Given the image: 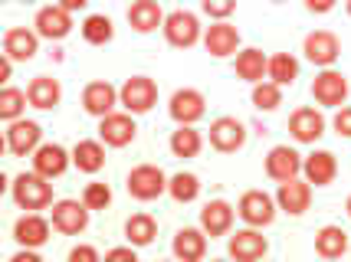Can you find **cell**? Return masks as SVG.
Wrapping results in <instances>:
<instances>
[{
    "label": "cell",
    "instance_id": "cell-26",
    "mask_svg": "<svg viewBox=\"0 0 351 262\" xmlns=\"http://www.w3.org/2000/svg\"><path fill=\"white\" fill-rule=\"evenodd\" d=\"M315 252L322 259H341L348 252V233L341 226H322L315 233Z\"/></svg>",
    "mask_w": 351,
    "mask_h": 262
},
{
    "label": "cell",
    "instance_id": "cell-9",
    "mask_svg": "<svg viewBox=\"0 0 351 262\" xmlns=\"http://www.w3.org/2000/svg\"><path fill=\"white\" fill-rule=\"evenodd\" d=\"M69 30H73V10H66L60 3L43 7L36 14V33L43 40H62V36H69Z\"/></svg>",
    "mask_w": 351,
    "mask_h": 262
},
{
    "label": "cell",
    "instance_id": "cell-6",
    "mask_svg": "<svg viewBox=\"0 0 351 262\" xmlns=\"http://www.w3.org/2000/svg\"><path fill=\"white\" fill-rule=\"evenodd\" d=\"M89 226V207L86 200H60L53 203V230L66 233V236H76Z\"/></svg>",
    "mask_w": 351,
    "mask_h": 262
},
{
    "label": "cell",
    "instance_id": "cell-37",
    "mask_svg": "<svg viewBox=\"0 0 351 262\" xmlns=\"http://www.w3.org/2000/svg\"><path fill=\"white\" fill-rule=\"evenodd\" d=\"M253 105L260 112H273V108L282 105V86H276L273 79L269 82H256L253 86Z\"/></svg>",
    "mask_w": 351,
    "mask_h": 262
},
{
    "label": "cell",
    "instance_id": "cell-50",
    "mask_svg": "<svg viewBox=\"0 0 351 262\" xmlns=\"http://www.w3.org/2000/svg\"><path fill=\"white\" fill-rule=\"evenodd\" d=\"M273 3H282V0H273Z\"/></svg>",
    "mask_w": 351,
    "mask_h": 262
},
{
    "label": "cell",
    "instance_id": "cell-4",
    "mask_svg": "<svg viewBox=\"0 0 351 262\" xmlns=\"http://www.w3.org/2000/svg\"><path fill=\"white\" fill-rule=\"evenodd\" d=\"M165 36H168L171 47L191 49L200 40L197 16L187 14V10H174V14H168V16H165Z\"/></svg>",
    "mask_w": 351,
    "mask_h": 262
},
{
    "label": "cell",
    "instance_id": "cell-17",
    "mask_svg": "<svg viewBox=\"0 0 351 262\" xmlns=\"http://www.w3.org/2000/svg\"><path fill=\"white\" fill-rule=\"evenodd\" d=\"M227 252L237 262H253V259H263V256L269 252V243H266V236H260L256 230H240L237 236H230Z\"/></svg>",
    "mask_w": 351,
    "mask_h": 262
},
{
    "label": "cell",
    "instance_id": "cell-19",
    "mask_svg": "<svg viewBox=\"0 0 351 262\" xmlns=\"http://www.w3.org/2000/svg\"><path fill=\"white\" fill-rule=\"evenodd\" d=\"M119 102H122V99L115 92V86H108V82H89L86 92H82V108H86L89 115H95V118H106Z\"/></svg>",
    "mask_w": 351,
    "mask_h": 262
},
{
    "label": "cell",
    "instance_id": "cell-12",
    "mask_svg": "<svg viewBox=\"0 0 351 262\" xmlns=\"http://www.w3.org/2000/svg\"><path fill=\"white\" fill-rule=\"evenodd\" d=\"M210 144H214L217 151H223V155L240 151L246 144L243 122H240V118H217V122L210 125Z\"/></svg>",
    "mask_w": 351,
    "mask_h": 262
},
{
    "label": "cell",
    "instance_id": "cell-39",
    "mask_svg": "<svg viewBox=\"0 0 351 262\" xmlns=\"http://www.w3.org/2000/svg\"><path fill=\"white\" fill-rule=\"evenodd\" d=\"M204 14L214 16V20H227L233 10H237V0H200Z\"/></svg>",
    "mask_w": 351,
    "mask_h": 262
},
{
    "label": "cell",
    "instance_id": "cell-10",
    "mask_svg": "<svg viewBox=\"0 0 351 262\" xmlns=\"http://www.w3.org/2000/svg\"><path fill=\"white\" fill-rule=\"evenodd\" d=\"M289 131L299 144H315L325 135V118L315 108H295L289 118Z\"/></svg>",
    "mask_w": 351,
    "mask_h": 262
},
{
    "label": "cell",
    "instance_id": "cell-27",
    "mask_svg": "<svg viewBox=\"0 0 351 262\" xmlns=\"http://www.w3.org/2000/svg\"><path fill=\"white\" fill-rule=\"evenodd\" d=\"M204 252H207V233L184 226V230L174 236V256H178V259L197 262V259H204Z\"/></svg>",
    "mask_w": 351,
    "mask_h": 262
},
{
    "label": "cell",
    "instance_id": "cell-22",
    "mask_svg": "<svg viewBox=\"0 0 351 262\" xmlns=\"http://www.w3.org/2000/svg\"><path fill=\"white\" fill-rule=\"evenodd\" d=\"M14 239L20 246H30V249H40L49 239V223H46L40 213H27L16 220L14 226Z\"/></svg>",
    "mask_w": 351,
    "mask_h": 262
},
{
    "label": "cell",
    "instance_id": "cell-28",
    "mask_svg": "<svg viewBox=\"0 0 351 262\" xmlns=\"http://www.w3.org/2000/svg\"><path fill=\"white\" fill-rule=\"evenodd\" d=\"M27 99H30V105L33 108H56L60 105V99H62V89H60V82L56 79H49V76H36L30 82V89H27Z\"/></svg>",
    "mask_w": 351,
    "mask_h": 262
},
{
    "label": "cell",
    "instance_id": "cell-30",
    "mask_svg": "<svg viewBox=\"0 0 351 262\" xmlns=\"http://www.w3.org/2000/svg\"><path fill=\"white\" fill-rule=\"evenodd\" d=\"M269 69V60L263 56V49H243L237 56V76L246 79V82H263V73Z\"/></svg>",
    "mask_w": 351,
    "mask_h": 262
},
{
    "label": "cell",
    "instance_id": "cell-34",
    "mask_svg": "<svg viewBox=\"0 0 351 262\" xmlns=\"http://www.w3.org/2000/svg\"><path fill=\"white\" fill-rule=\"evenodd\" d=\"M269 79H273L276 86H292L295 76H299V62L292 60L289 53H276L273 60H269Z\"/></svg>",
    "mask_w": 351,
    "mask_h": 262
},
{
    "label": "cell",
    "instance_id": "cell-25",
    "mask_svg": "<svg viewBox=\"0 0 351 262\" xmlns=\"http://www.w3.org/2000/svg\"><path fill=\"white\" fill-rule=\"evenodd\" d=\"M128 23H132V30H138V33H152V30H158V27H165V14H161L158 0H135V3L128 7Z\"/></svg>",
    "mask_w": 351,
    "mask_h": 262
},
{
    "label": "cell",
    "instance_id": "cell-21",
    "mask_svg": "<svg viewBox=\"0 0 351 262\" xmlns=\"http://www.w3.org/2000/svg\"><path fill=\"white\" fill-rule=\"evenodd\" d=\"M66 168H69V155H66V148H60V144H40L33 151V170L49 177V181L66 174Z\"/></svg>",
    "mask_w": 351,
    "mask_h": 262
},
{
    "label": "cell",
    "instance_id": "cell-38",
    "mask_svg": "<svg viewBox=\"0 0 351 262\" xmlns=\"http://www.w3.org/2000/svg\"><path fill=\"white\" fill-rule=\"evenodd\" d=\"M82 200H86L89 210H106L108 203H112V190H108V184L92 181V184H86V190H82Z\"/></svg>",
    "mask_w": 351,
    "mask_h": 262
},
{
    "label": "cell",
    "instance_id": "cell-20",
    "mask_svg": "<svg viewBox=\"0 0 351 262\" xmlns=\"http://www.w3.org/2000/svg\"><path fill=\"white\" fill-rule=\"evenodd\" d=\"M36 47H40V33H30V30H23V27H14V30L3 33V56H10L14 62L33 60Z\"/></svg>",
    "mask_w": 351,
    "mask_h": 262
},
{
    "label": "cell",
    "instance_id": "cell-11",
    "mask_svg": "<svg viewBox=\"0 0 351 262\" xmlns=\"http://www.w3.org/2000/svg\"><path fill=\"white\" fill-rule=\"evenodd\" d=\"M276 203H279V210H286V213H292V216L306 213L308 203H312V184H308V181H299V177L282 181V184H279V194H276Z\"/></svg>",
    "mask_w": 351,
    "mask_h": 262
},
{
    "label": "cell",
    "instance_id": "cell-40",
    "mask_svg": "<svg viewBox=\"0 0 351 262\" xmlns=\"http://www.w3.org/2000/svg\"><path fill=\"white\" fill-rule=\"evenodd\" d=\"M335 131L341 138H351V108H341L335 115Z\"/></svg>",
    "mask_w": 351,
    "mask_h": 262
},
{
    "label": "cell",
    "instance_id": "cell-13",
    "mask_svg": "<svg viewBox=\"0 0 351 262\" xmlns=\"http://www.w3.org/2000/svg\"><path fill=\"white\" fill-rule=\"evenodd\" d=\"M302 164H306V161L295 155L289 144H279V148H273V151H269V157H266V174H269L273 181H279V184H282V181L299 177V174H302Z\"/></svg>",
    "mask_w": 351,
    "mask_h": 262
},
{
    "label": "cell",
    "instance_id": "cell-2",
    "mask_svg": "<svg viewBox=\"0 0 351 262\" xmlns=\"http://www.w3.org/2000/svg\"><path fill=\"white\" fill-rule=\"evenodd\" d=\"M165 190H168V177H165V170L154 168V164H141V168H135L128 174V194L135 200H154Z\"/></svg>",
    "mask_w": 351,
    "mask_h": 262
},
{
    "label": "cell",
    "instance_id": "cell-48",
    "mask_svg": "<svg viewBox=\"0 0 351 262\" xmlns=\"http://www.w3.org/2000/svg\"><path fill=\"white\" fill-rule=\"evenodd\" d=\"M348 16H351V0H348Z\"/></svg>",
    "mask_w": 351,
    "mask_h": 262
},
{
    "label": "cell",
    "instance_id": "cell-32",
    "mask_svg": "<svg viewBox=\"0 0 351 262\" xmlns=\"http://www.w3.org/2000/svg\"><path fill=\"white\" fill-rule=\"evenodd\" d=\"M200 144H204V138H200V131L194 125H181V128L171 135V151H174V157H197Z\"/></svg>",
    "mask_w": 351,
    "mask_h": 262
},
{
    "label": "cell",
    "instance_id": "cell-23",
    "mask_svg": "<svg viewBox=\"0 0 351 262\" xmlns=\"http://www.w3.org/2000/svg\"><path fill=\"white\" fill-rule=\"evenodd\" d=\"M302 174H306L308 184L328 187L332 181H335V174H338L335 155H332V151H315V155H308L306 164H302Z\"/></svg>",
    "mask_w": 351,
    "mask_h": 262
},
{
    "label": "cell",
    "instance_id": "cell-43",
    "mask_svg": "<svg viewBox=\"0 0 351 262\" xmlns=\"http://www.w3.org/2000/svg\"><path fill=\"white\" fill-rule=\"evenodd\" d=\"M106 259H132L135 262V246H119V249H108Z\"/></svg>",
    "mask_w": 351,
    "mask_h": 262
},
{
    "label": "cell",
    "instance_id": "cell-46",
    "mask_svg": "<svg viewBox=\"0 0 351 262\" xmlns=\"http://www.w3.org/2000/svg\"><path fill=\"white\" fill-rule=\"evenodd\" d=\"M60 7H66V10H82V7H89V0H60Z\"/></svg>",
    "mask_w": 351,
    "mask_h": 262
},
{
    "label": "cell",
    "instance_id": "cell-42",
    "mask_svg": "<svg viewBox=\"0 0 351 262\" xmlns=\"http://www.w3.org/2000/svg\"><path fill=\"white\" fill-rule=\"evenodd\" d=\"M335 3L338 0H306V10L308 14H328Z\"/></svg>",
    "mask_w": 351,
    "mask_h": 262
},
{
    "label": "cell",
    "instance_id": "cell-8",
    "mask_svg": "<svg viewBox=\"0 0 351 262\" xmlns=\"http://www.w3.org/2000/svg\"><path fill=\"white\" fill-rule=\"evenodd\" d=\"M171 118L178 125H194L204 118V112H207V102H204V95L197 89H178V92L171 95Z\"/></svg>",
    "mask_w": 351,
    "mask_h": 262
},
{
    "label": "cell",
    "instance_id": "cell-16",
    "mask_svg": "<svg viewBox=\"0 0 351 262\" xmlns=\"http://www.w3.org/2000/svg\"><path fill=\"white\" fill-rule=\"evenodd\" d=\"M135 122H132V115H119V112H108L102 125H99V138L112 144V148H125V144H132L135 141Z\"/></svg>",
    "mask_w": 351,
    "mask_h": 262
},
{
    "label": "cell",
    "instance_id": "cell-15",
    "mask_svg": "<svg viewBox=\"0 0 351 262\" xmlns=\"http://www.w3.org/2000/svg\"><path fill=\"white\" fill-rule=\"evenodd\" d=\"M204 47H207L210 56L227 60L230 53H237V47H240V30L230 27L227 20H220V23H214V27H207V33H204Z\"/></svg>",
    "mask_w": 351,
    "mask_h": 262
},
{
    "label": "cell",
    "instance_id": "cell-44",
    "mask_svg": "<svg viewBox=\"0 0 351 262\" xmlns=\"http://www.w3.org/2000/svg\"><path fill=\"white\" fill-rule=\"evenodd\" d=\"M10 73H14V60H10V56H3V60H0V79H3V82H10Z\"/></svg>",
    "mask_w": 351,
    "mask_h": 262
},
{
    "label": "cell",
    "instance_id": "cell-36",
    "mask_svg": "<svg viewBox=\"0 0 351 262\" xmlns=\"http://www.w3.org/2000/svg\"><path fill=\"white\" fill-rule=\"evenodd\" d=\"M27 92H20L14 86H7L3 92H0V118L3 122H16L20 115H23V108H27Z\"/></svg>",
    "mask_w": 351,
    "mask_h": 262
},
{
    "label": "cell",
    "instance_id": "cell-45",
    "mask_svg": "<svg viewBox=\"0 0 351 262\" xmlns=\"http://www.w3.org/2000/svg\"><path fill=\"white\" fill-rule=\"evenodd\" d=\"M10 262H40V256H36V252H33V249L27 246V249H23V252H16V256H14V259H10Z\"/></svg>",
    "mask_w": 351,
    "mask_h": 262
},
{
    "label": "cell",
    "instance_id": "cell-49",
    "mask_svg": "<svg viewBox=\"0 0 351 262\" xmlns=\"http://www.w3.org/2000/svg\"><path fill=\"white\" fill-rule=\"evenodd\" d=\"M23 3H36V0H23Z\"/></svg>",
    "mask_w": 351,
    "mask_h": 262
},
{
    "label": "cell",
    "instance_id": "cell-41",
    "mask_svg": "<svg viewBox=\"0 0 351 262\" xmlns=\"http://www.w3.org/2000/svg\"><path fill=\"white\" fill-rule=\"evenodd\" d=\"M95 259H99V252L92 246H76L69 252V262H95Z\"/></svg>",
    "mask_w": 351,
    "mask_h": 262
},
{
    "label": "cell",
    "instance_id": "cell-35",
    "mask_svg": "<svg viewBox=\"0 0 351 262\" xmlns=\"http://www.w3.org/2000/svg\"><path fill=\"white\" fill-rule=\"evenodd\" d=\"M168 194L174 197L178 203H191V200H197V194H200V181L194 177V174H174L168 181Z\"/></svg>",
    "mask_w": 351,
    "mask_h": 262
},
{
    "label": "cell",
    "instance_id": "cell-18",
    "mask_svg": "<svg viewBox=\"0 0 351 262\" xmlns=\"http://www.w3.org/2000/svg\"><path fill=\"white\" fill-rule=\"evenodd\" d=\"M338 53H341V47H338V36L328 30H315L306 36V60L315 62V66H332V62L338 60Z\"/></svg>",
    "mask_w": 351,
    "mask_h": 262
},
{
    "label": "cell",
    "instance_id": "cell-1",
    "mask_svg": "<svg viewBox=\"0 0 351 262\" xmlns=\"http://www.w3.org/2000/svg\"><path fill=\"white\" fill-rule=\"evenodd\" d=\"M49 177L43 174H20L14 181V200L16 207H23V210H46L49 203H53V187L46 184Z\"/></svg>",
    "mask_w": 351,
    "mask_h": 262
},
{
    "label": "cell",
    "instance_id": "cell-14",
    "mask_svg": "<svg viewBox=\"0 0 351 262\" xmlns=\"http://www.w3.org/2000/svg\"><path fill=\"white\" fill-rule=\"evenodd\" d=\"M40 138H43V128L40 125L16 118V122H10V131H7V148H10V155L27 157L40 148Z\"/></svg>",
    "mask_w": 351,
    "mask_h": 262
},
{
    "label": "cell",
    "instance_id": "cell-7",
    "mask_svg": "<svg viewBox=\"0 0 351 262\" xmlns=\"http://www.w3.org/2000/svg\"><path fill=\"white\" fill-rule=\"evenodd\" d=\"M312 95H315L319 105L338 108L348 99V79L341 76V73H335V69H325V73H319L315 82H312Z\"/></svg>",
    "mask_w": 351,
    "mask_h": 262
},
{
    "label": "cell",
    "instance_id": "cell-5",
    "mask_svg": "<svg viewBox=\"0 0 351 262\" xmlns=\"http://www.w3.org/2000/svg\"><path fill=\"white\" fill-rule=\"evenodd\" d=\"M237 213L243 216V223H250V226H269L276 220V200L263 190H246L240 197Z\"/></svg>",
    "mask_w": 351,
    "mask_h": 262
},
{
    "label": "cell",
    "instance_id": "cell-31",
    "mask_svg": "<svg viewBox=\"0 0 351 262\" xmlns=\"http://www.w3.org/2000/svg\"><path fill=\"white\" fill-rule=\"evenodd\" d=\"M125 236H128L132 246H152L154 236H158V223L148 213H135L125 223Z\"/></svg>",
    "mask_w": 351,
    "mask_h": 262
},
{
    "label": "cell",
    "instance_id": "cell-3",
    "mask_svg": "<svg viewBox=\"0 0 351 262\" xmlns=\"http://www.w3.org/2000/svg\"><path fill=\"white\" fill-rule=\"evenodd\" d=\"M122 105L132 112V115H145V112H152L154 102H158V86H154L148 76H132L128 82L122 86Z\"/></svg>",
    "mask_w": 351,
    "mask_h": 262
},
{
    "label": "cell",
    "instance_id": "cell-33",
    "mask_svg": "<svg viewBox=\"0 0 351 262\" xmlns=\"http://www.w3.org/2000/svg\"><path fill=\"white\" fill-rule=\"evenodd\" d=\"M112 36H115V27H112V20H108L106 14L86 16V23H82V40H86V43H92V47H106Z\"/></svg>",
    "mask_w": 351,
    "mask_h": 262
},
{
    "label": "cell",
    "instance_id": "cell-24",
    "mask_svg": "<svg viewBox=\"0 0 351 262\" xmlns=\"http://www.w3.org/2000/svg\"><path fill=\"white\" fill-rule=\"evenodd\" d=\"M200 226L204 233L214 239V236H223L233 226V207L227 200H210L204 210H200Z\"/></svg>",
    "mask_w": 351,
    "mask_h": 262
},
{
    "label": "cell",
    "instance_id": "cell-47",
    "mask_svg": "<svg viewBox=\"0 0 351 262\" xmlns=\"http://www.w3.org/2000/svg\"><path fill=\"white\" fill-rule=\"evenodd\" d=\"M345 210H348V216H351V197H348V207H345Z\"/></svg>",
    "mask_w": 351,
    "mask_h": 262
},
{
    "label": "cell",
    "instance_id": "cell-29",
    "mask_svg": "<svg viewBox=\"0 0 351 262\" xmlns=\"http://www.w3.org/2000/svg\"><path fill=\"white\" fill-rule=\"evenodd\" d=\"M73 164H76L79 170H86V174L102 170V164H106V148H102V141H79L76 148H73Z\"/></svg>",
    "mask_w": 351,
    "mask_h": 262
}]
</instances>
